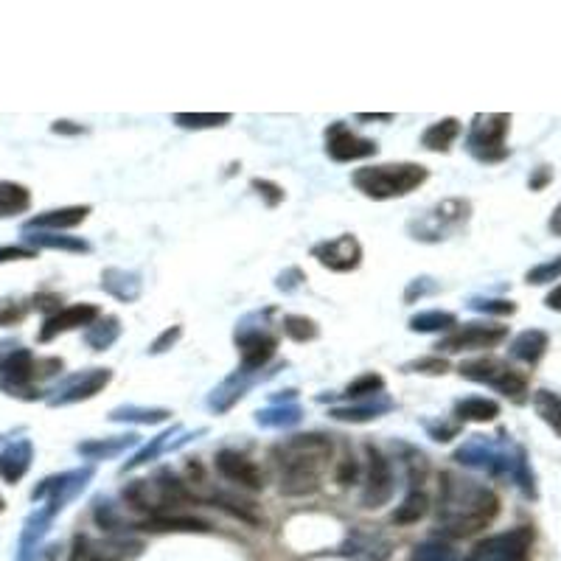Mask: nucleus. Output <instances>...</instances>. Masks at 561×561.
Segmentation results:
<instances>
[{
	"instance_id": "obj_16",
	"label": "nucleus",
	"mask_w": 561,
	"mask_h": 561,
	"mask_svg": "<svg viewBox=\"0 0 561 561\" xmlns=\"http://www.w3.org/2000/svg\"><path fill=\"white\" fill-rule=\"evenodd\" d=\"M40 365H43V362H34V357H31L29 351H17L9 360L0 362V371L6 376H12L15 382H29V379L37 376V368H40Z\"/></svg>"
},
{
	"instance_id": "obj_31",
	"label": "nucleus",
	"mask_w": 561,
	"mask_h": 561,
	"mask_svg": "<svg viewBox=\"0 0 561 561\" xmlns=\"http://www.w3.org/2000/svg\"><path fill=\"white\" fill-rule=\"evenodd\" d=\"M547 306L556 309V312H561V287H556L550 295H547Z\"/></svg>"
},
{
	"instance_id": "obj_8",
	"label": "nucleus",
	"mask_w": 561,
	"mask_h": 561,
	"mask_svg": "<svg viewBox=\"0 0 561 561\" xmlns=\"http://www.w3.org/2000/svg\"><path fill=\"white\" fill-rule=\"evenodd\" d=\"M312 253H315V259H320V264H326L329 270H337V273L354 270L362 259V247L354 236H340V239L323 242Z\"/></svg>"
},
{
	"instance_id": "obj_34",
	"label": "nucleus",
	"mask_w": 561,
	"mask_h": 561,
	"mask_svg": "<svg viewBox=\"0 0 561 561\" xmlns=\"http://www.w3.org/2000/svg\"><path fill=\"white\" fill-rule=\"evenodd\" d=\"M0 508H3V503H0Z\"/></svg>"
},
{
	"instance_id": "obj_5",
	"label": "nucleus",
	"mask_w": 561,
	"mask_h": 561,
	"mask_svg": "<svg viewBox=\"0 0 561 561\" xmlns=\"http://www.w3.org/2000/svg\"><path fill=\"white\" fill-rule=\"evenodd\" d=\"M461 374L466 379H475V382H483V385H491V388H497L500 393L505 396H511V399H522V393L528 388V382H525V376L514 371L511 365H505L503 360H472V362H463L461 365Z\"/></svg>"
},
{
	"instance_id": "obj_4",
	"label": "nucleus",
	"mask_w": 561,
	"mask_h": 561,
	"mask_svg": "<svg viewBox=\"0 0 561 561\" xmlns=\"http://www.w3.org/2000/svg\"><path fill=\"white\" fill-rule=\"evenodd\" d=\"M511 116H477L469 132V152L483 163H497L508 155L505 149V135H508Z\"/></svg>"
},
{
	"instance_id": "obj_24",
	"label": "nucleus",
	"mask_w": 561,
	"mask_h": 561,
	"mask_svg": "<svg viewBox=\"0 0 561 561\" xmlns=\"http://www.w3.org/2000/svg\"><path fill=\"white\" fill-rule=\"evenodd\" d=\"M26 317V306H17L15 301H0V326H12Z\"/></svg>"
},
{
	"instance_id": "obj_27",
	"label": "nucleus",
	"mask_w": 561,
	"mask_h": 561,
	"mask_svg": "<svg viewBox=\"0 0 561 561\" xmlns=\"http://www.w3.org/2000/svg\"><path fill=\"white\" fill-rule=\"evenodd\" d=\"M477 309H483V312H494V315H511L517 306L511 301H486V303H475Z\"/></svg>"
},
{
	"instance_id": "obj_9",
	"label": "nucleus",
	"mask_w": 561,
	"mask_h": 561,
	"mask_svg": "<svg viewBox=\"0 0 561 561\" xmlns=\"http://www.w3.org/2000/svg\"><path fill=\"white\" fill-rule=\"evenodd\" d=\"M326 152L334 160H360L376 155V144L374 141H365L360 135H354L346 124H334L326 132Z\"/></svg>"
},
{
	"instance_id": "obj_26",
	"label": "nucleus",
	"mask_w": 561,
	"mask_h": 561,
	"mask_svg": "<svg viewBox=\"0 0 561 561\" xmlns=\"http://www.w3.org/2000/svg\"><path fill=\"white\" fill-rule=\"evenodd\" d=\"M382 388V376L376 374H368L362 376L360 382H354L351 388H348V396H362V393H374V390Z\"/></svg>"
},
{
	"instance_id": "obj_13",
	"label": "nucleus",
	"mask_w": 561,
	"mask_h": 561,
	"mask_svg": "<svg viewBox=\"0 0 561 561\" xmlns=\"http://www.w3.org/2000/svg\"><path fill=\"white\" fill-rule=\"evenodd\" d=\"M275 354V340L267 334H250L242 340V357L247 368H259Z\"/></svg>"
},
{
	"instance_id": "obj_19",
	"label": "nucleus",
	"mask_w": 561,
	"mask_h": 561,
	"mask_svg": "<svg viewBox=\"0 0 561 561\" xmlns=\"http://www.w3.org/2000/svg\"><path fill=\"white\" fill-rule=\"evenodd\" d=\"M536 413L561 435V396L550 393V390H539L536 393Z\"/></svg>"
},
{
	"instance_id": "obj_18",
	"label": "nucleus",
	"mask_w": 561,
	"mask_h": 561,
	"mask_svg": "<svg viewBox=\"0 0 561 561\" xmlns=\"http://www.w3.org/2000/svg\"><path fill=\"white\" fill-rule=\"evenodd\" d=\"M463 421H491V418L500 416V404L491 402V399H466L458 404L455 410Z\"/></svg>"
},
{
	"instance_id": "obj_12",
	"label": "nucleus",
	"mask_w": 561,
	"mask_h": 561,
	"mask_svg": "<svg viewBox=\"0 0 561 561\" xmlns=\"http://www.w3.org/2000/svg\"><path fill=\"white\" fill-rule=\"evenodd\" d=\"M545 348H547V334H545V331L531 329V331H522L517 340H514V346H511V354H514L517 360L533 365V362L542 360Z\"/></svg>"
},
{
	"instance_id": "obj_17",
	"label": "nucleus",
	"mask_w": 561,
	"mask_h": 561,
	"mask_svg": "<svg viewBox=\"0 0 561 561\" xmlns=\"http://www.w3.org/2000/svg\"><path fill=\"white\" fill-rule=\"evenodd\" d=\"M458 135H461V124L455 118H446V121H438V124H432L430 130L424 132V146L444 152Z\"/></svg>"
},
{
	"instance_id": "obj_6",
	"label": "nucleus",
	"mask_w": 561,
	"mask_h": 561,
	"mask_svg": "<svg viewBox=\"0 0 561 561\" xmlns=\"http://www.w3.org/2000/svg\"><path fill=\"white\" fill-rule=\"evenodd\" d=\"M533 531L531 528H517V531L494 536L489 542L477 547L469 561H528L531 553Z\"/></svg>"
},
{
	"instance_id": "obj_32",
	"label": "nucleus",
	"mask_w": 561,
	"mask_h": 561,
	"mask_svg": "<svg viewBox=\"0 0 561 561\" xmlns=\"http://www.w3.org/2000/svg\"><path fill=\"white\" fill-rule=\"evenodd\" d=\"M550 231L556 233V236H561V202L559 208L553 211V216H550Z\"/></svg>"
},
{
	"instance_id": "obj_28",
	"label": "nucleus",
	"mask_w": 561,
	"mask_h": 561,
	"mask_svg": "<svg viewBox=\"0 0 561 561\" xmlns=\"http://www.w3.org/2000/svg\"><path fill=\"white\" fill-rule=\"evenodd\" d=\"M418 371H424L427 368V374H444L446 371V362L444 360H421L416 362Z\"/></svg>"
},
{
	"instance_id": "obj_25",
	"label": "nucleus",
	"mask_w": 561,
	"mask_h": 561,
	"mask_svg": "<svg viewBox=\"0 0 561 561\" xmlns=\"http://www.w3.org/2000/svg\"><path fill=\"white\" fill-rule=\"evenodd\" d=\"M177 121L183 124V127H219V124H228L231 116H177Z\"/></svg>"
},
{
	"instance_id": "obj_20",
	"label": "nucleus",
	"mask_w": 561,
	"mask_h": 561,
	"mask_svg": "<svg viewBox=\"0 0 561 561\" xmlns=\"http://www.w3.org/2000/svg\"><path fill=\"white\" fill-rule=\"evenodd\" d=\"M424 514H427V497H424V494H410L393 519H396L399 525H410V522H418Z\"/></svg>"
},
{
	"instance_id": "obj_11",
	"label": "nucleus",
	"mask_w": 561,
	"mask_h": 561,
	"mask_svg": "<svg viewBox=\"0 0 561 561\" xmlns=\"http://www.w3.org/2000/svg\"><path fill=\"white\" fill-rule=\"evenodd\" d=\"M216 466H219V472L228 477V480H233V483H242V486H250V489H261V486H264L259 469L247 461V458L236 455V452H222Z\"/></svg>"
},
{
	"instance_id": "obj_33",
	"label": "nucleus",
	"mask_w": 561,
	"mask_h": 561,
	"mask_svg": "<svg viewBox=\"0 0 561 561\" xmlns=\"http://www.w3.org/2000/svg\"><path fill=\"white\" fill-rule=\"evenodd\" d=\"M73 561H107V559H101V556L90 553V550H76V553H73Z\"/></svg>"
},
{
	"instance_id": "obj_2",
	"label": "nucleus",
	"mask_w": 561,
	"mask_h": 561,
	"mask_svg": "<svg viewBox=\"0 0 561 561\" xmlns=\"http://www.w3.org/2000/svg\"><path fill=\"white\" fill-rule=\"evenodd\" d=\"M331 461V441L323 435H301L284 446L281 489L287 494H309L320 486V477Z\"/></svg>"
},
{
	"instance_id": "obj_10",
	"label": "nucleus",
	"mask_w": 561,
	"mask_h": 561,
	"mask_svg": "<svg viewBox=\"0 0 561 561\" xmlns=\"http://www.w3.org/2000/svg\"><path fill=\"white\" fill-rule=\"evenodd\" d=\"M99 317V309L96 306H68V309H62L57 312L54 317H48V323H45V329L40 331V340H51V337H57L59 331H71V329H79V326H87V323H93Z\"/></svg>"
},
{
	"instance_id": "obj_29",
	"label": "nucleus",
	"mask_w": 561,
	"mask_h": 561,
	"mask_svg": "<svg viewBox=\"0 0 561 561\" xmlns=\"http://www.w3.org/2000/svg\"><path fill=\"white\" fill-rule=\"evenodd\" d=\"M34 253L31 250H15V247H9V250H0V261H9V259H31Z\"/></svg>"
},
{
	"instance_id": "obj_1",
	"label": "nucleus",
	"mask_w": 561,
	"mask_h": 561,
	"mask_svg": "<svg viewBox=\"0 0 561 561\" xmlns=\"http://www.w3.org/2000/svg\"><path fill=\"white\" fill-rule=\"evenodd\" d=\"M497 514H500V500L494 497V491L475 486L469 480L444 483L441 519L452 536H472L483 531Z\"/></svg>"
},
{
	"instance_id": "obj_14",
	"label": "nucleus",
	"mask_w": 561,
	"mask_h": 561,
	"mask_svg": "<svg viewBox=\"0 0 561 561\" xmlns=\"http://www.w3.org/2000/svg\"><path fill=\"white\" fill-rule=\"evenodd\" d=\"M87 214H90V208H62V211H51V214L31 219L29 228H73V225H79Z\"/></svg>"
},
{
	"instance_id": "obj_15",
	"label": "nucleus",
	"mask_w": 561,
	"mask_h": 561,
	"mask_svg": "<svg viewBox=\"0 0 561 561\" xmlns=\"http://www.w3.org/2000/svg\"><path fill=\"white\" fill-rule=\"evenodd\" d=\"M31 205V194L17 183L0 180V216H15Z\"/></svg>"
},
{
	"instance_id": "obj_3",
	"label": "nucleus",
	"mask_w": 561,
	"mask_h": 561,
	"mask_svg": "<svg viewBox=\"0 0 561 561\" xmlns=\"http://www.w3.org/2000/svg\"><path fill=\"white\" fill-rule=\"evenodd\" d=\"M427 180V169L416 163H388V166H371L360 169L354 174V186L362 194L374 197V200H388V197H404L413 188H418Z\"/></svg>"
},
{
	"instance_id": "obj_22",
	"label": "nucleus",
	"mask_w": 561,
	"mask_h": 561,
	"mask_svg": "<svg viewBox=\"0 0 561 561\" xmlns=\"http://www.w3.org/2000/svg\"><path fill=\"white\" fill-rule=\"evenodd\" d=\"M287 331L295 340H306V337H315L317 334L315 323L306 320V317H287Z\"/></svg>"
},
{
	"instance_id": "obj_21",
	"label": "nucleus",
	"mask_w": 561,
	"mask_h": 561,
	"mask_svg": "<svg viewBox=\"0 0 561 561\" xmlns=\"http://www.w3.org/2000/svg\"><path fill=\"white\" fill-rule=\"evenodd\" d=\"M556 278H561V259L533 267L528 273V284H547V281H556Z\"/></svg>"
},
{
	"instance_id": "obj_7",
	"label": "nucleus",
	"mask_w": 561,
	"mask_h": 561,
	"mask_svg": "<svg viewBox=\"0 0 561 561\" xmlns=\"http://www.w3.org/2000/svg\"><path fill=\"white\" fill-rule=\"evenodd\" d=\"M505 326H483V323H469L463 329H455L449 337L441 340L444 351H472V348H491L505 340Z\"/></svg>"
},
{
	"instance_id": "obj_23",
	"label": "nucleus",
	"mask_w": 561,
	"mask_h": 561,
	"mask_svg": "<svg viewBox=\"0 0 561 561\" xmlns=\"http://www.w3.org/2000/svg\"><path fill=\"white\" fill-rule=\"evenodd\" d=\"M455 323V317L452 315H441V312H432L427 317H416L413 320V329H446V326H452Z\"/></svg>"
},
{
	"instance_id": "obj_30",
	"label": "nucleus",
	"mask_w": 561,
	"mask_h": 561,
	"mask_svg": "<svg viewBox=\"0 0 561 561\" xmlns=\"http://www.w3.org/2000/svg\"><path fill=\"white\" fill-rule=\"evenodd\" d=\"M547 180H550V169H547V166H542V174L536 172L531 177V188H542L547 183Z\"/></svg>"
}]
</instances>
